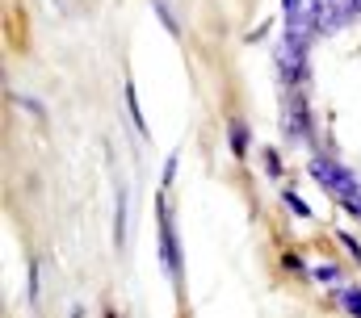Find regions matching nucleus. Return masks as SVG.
Segmentation results:
<instances>
[{
  "mask_svg": "<svg viewBox=\"0 0 361 318\" xmlns=\"http://www.w3.org/2000/svg\"><path fill=\"white\" fill-rule=\"evenodd\" d=\"M307 172L328 189V193H336L341 201H361V184L357 176L349 172V167H341L332 155H311V163H307Z\"/></svg>",
  "mask_w": 361,
  "mask_h": 318,
  "instance_id": "obj_1",
  "label": "nucleus"
},
{
  "mask_svg": "<svg viewBox=\"0 0 361 318\" xmlns=\"http://www.w3.org/2000/svg\"><path fill=\"white\" fill-rule=\"evenodd\" d=\"M307 46H311V38H298V34H286V30H281V42H277V72L286 80V88H302V80H307Z\"/></svg>",
  "mask_w": 361,
  "mask_h": 318,
  "instance_id": "obj_2",
  "label": "nucleus"
},
{
  "mask_svg": "<svg viewBox=\"0 0 361 318\" xmlns=\"http://www.w3.org/2000/svg\"><path fill=\"white\" fill-rule=\"evenodd\" d=\"M156 218H160V264L169 272V281L180 285V247H177V231H173V214H169V197H156Z\"/></svg>",
  "mask_w": 361,
  "mask_h": 318,
  "instance_id": "obj_3",
  "label": "nucleus"
},
{
  "mask_svg": "<svg viewBox=\"0 0 361 318\" xmlns=\"http://www.w3.org/2000/svg\"><path fill=\"white\" fill-rule=\"evenodd\" d=\"M307 21H311L315 34H336L353 21V13L336 0H307Z\"/></svg>",
  "mask_w": 361,
  "mask_h": 318,
  "instance_id": "obj_4",
  "label": "nucleus"
},
{
  "mask_svg": "<svg viewBox=\"0 0 361 318\" xmlns=\"http://www.w3.org/2000/svg\"><path fill=\"white\" fill-rule=\"evenodd\" d=\"M281 130H286L290 139H307L311 122H307V96H302V88H290V113H286Z\"/></svg>",
  "mask_w": 361,
  "mask_h": 318,
  "instance_id": "obj_5",
  "label": "nucleus"
},
{
  "mask_svg": "<svg viewBox=\"0 0 361 318\" xmlns=\"http://www.w3.org/2000/svg\"><path fill=\"white\" fill-rule=\"evenodd\" d=\"M227 143H231V155L235 159H248V126L244 122H231L227 126Z\"/></svg>",
  "mask_w": 361,
  "mask_h": 318,
  "instance_id": "obj_6",
  "label": "nucleus"
},
{
  "mask_svg": "<svg viewBox=\"0 0 361 318\" xmlns=\"http://www.w3.org/2000/svg\"><path fill=\"white\" fill-rule=\"evenodd\" d=\"M114 243H126V189L118 184V205H114Z\"/></svg>",
  "mask_w": 361,
  "mask_h": 318,
  "instance_id": "obj_7",
  "label": "nucleus"
},
{
  "mask_svg": "<svg viewBox=\"0 0 361 318\" xmlns=\"http://www.w3.org/2000/svg\"><path fill=\"white\" fill-rule=\"evenodd\" d=\"M341 306H345L353 318H361V289L357 285H345V289H341Z\"/></svg>",
  "mask_w": 361,
  "mask_h": 318,
  "instance_id": "obj_8",
  "label": "nucleus"
},
{
  "mask_svg": "<svg viewBox=\"0 0 361 318\" xmlns=\"http://www.w3.org/2000/svg\"><path fill=\"white\" fill-rule=\"evenodd\" d=\"M126 109H130V117H135V130L139 134H147V122H143V109H139V96H135V88L126 84Z\"/></svg>",
  "mask_w": 361,
  "mask_h": 318,
  "instance_id": "obj_9",
  "label": "nucleus"
},
{
  "mask_svg": "<svg viewBox=\"0 0 361 318\" xmlns=\"http://www.w3.org/2000/svg\"><path fill=\"white\" fill-rule=\"evenodd\" d=\"M281 201H286V205H290V210H294L298 218H311V205H307V201H302V197H298L294 189H281Z\"/></svg>",
  "mask_w": 361,
  "mask_h": 318,
  "instance_id": "obj_10",
  "label": "nucleus"
},
{
  "mask_svg": "<svg viewBox=\"0 0 361 318\" xmlns=\"http://www.w3.org/2000/svg\"><path fill=\"white\" fill-rule=\"evenodd\" d=\"M152 4H156V13H160V21H164V25H169V34H177L180 25H177V17H173V8H169V4H164V0H152Z\"/></svg>",
  "mask_w": 361,
  "mask_h": 318,
  "instance_id": "obj_11",
  "label": "nucleus"
},
{
  "mask_svg": "<svg viewBox=\"0 0 361 318\" xmlns=\"http://www.w3.org/2000/svg\"><path fill=\"white\" fill-rule=\"evenodd\" d=\"M311 276H315V281H324V285H332L341 272H336V264H315V272H311Z\"/></svg>",
  "mask_w": 361,
  "mask_h": 318,
  "instance_id": "obj_12",
  "label": "nucleus"
},
{
  "mask_svg": "<svg viewBox=\"0 0 361 318\" xmlns=\"http://www.w3.org/2000/svg\"><path fill=\"white\" fill-rule=\"evenodd\" d=\"M281 13H286V17H302L307 4H302V0H281Z\"/></svg>",
  "mask_w": 361,
  "mask_h": 318,
  "instance_id": "obj_13",
  "label": "nucleus"
},
{
  "mask_svg": "<svg viewBox=\"0 0 361 318\" xmlns=\"http://www.w3.org/2000/svg\"><path fill=\"white\" fill-rule=\"evenodd\" d=\"M341 243H345V247H349V251H353V260H361V243L353 235H345V231H341Z\"/></svg>",
  "mask_w": 361,
  "mask_h": 318,
  "instance_id": "obj_14",
  "label": "nucleus"
},
{
  "mask_svg": "<svg viewBox=\"0 0 361 318\" xmlns=\"http://www.w3.org/2000/svg\"><path fill=\"white\" fill-rule=\"evenodd\" d=\"M265 167H269L273 176H281V159H277V151H265Z\"/></svg>",
  "mask_w": 361,
  "mask_h": 318,
  "instance_id": "obj_15",
  "label": "nucleus"
},
{
  "mask_svg": "<svg viewBox=\"0 0 361 318\" xmlns=\"http://www.w3.org/2000/svg\"><path fill=\"white\" fill-rule=\"evenodd\" d=\"M30 302H38V264L30 268Z\"/></svg>",
  "mask_w": 361,
  "mask_h": 318,
  "instance_id": "obj_16",
  "label": "nucleus"
},
{
  "mask_svg": "<svg viewBox=\"0 0 361 318\" xmlns=\"http://www.w3.org/2000/svg\"><path fill=\"white\" fill-rule=\"evenodd\" d=\"M105 318H118V314H114V310H109V314H105Z\"/></svg>",
  "mask_w": 361,
  "mask_h": 318,
  "instance_id": "obj_17",
  "label": "nucleus"
}]
</instances>
